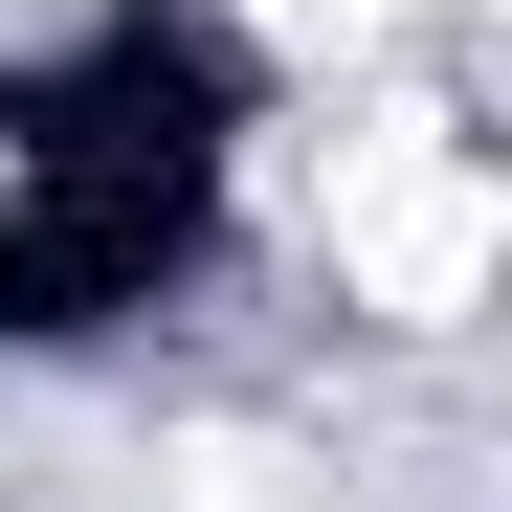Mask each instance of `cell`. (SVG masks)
Here are the masks:
<instances>
[{
	"label": "cell",
	"mask_w": 512,
	"mask_h": 512,
	"mask_svg": "<svg viewBox=\"0 0 512 512\" xmlns=\"http://www.w3.org/2000/svg\"><path fill=\"white\" fill-rule=\"evenodd\" d=\"M512 268V201H490V156L446 112H357L334 134V312H379V334H468Z\"/></svg>",
	"instance_id": "6da1fadb"
},
{
	"label": "cell",
	"mask_w": 512,
	"mask_h": 512,
	"mask_svg": "<svg viewBox=\"0 0 512 512\" xmlns=\"http://www.w3.org/2000/svg\"><path fill=\"white\" fill-rule=\"evenodd\" d=\"M401 0H268V45H379Z\"/></svg>",
	"instance_id": "3957f363"
},
{
	"label": "cell",
	"mask_w": 512,
	"mask_h": 512,
	"mask_svg": "<svg viewBox=\"0 0 512 512\" xmlns=\"http://www.w3.org/2000/svg\"><path fill=\"white\" fill-rule=\"evenodd\" d=\"M156 512H312V468L268 423H201V446H156Z\"/></svg>",
	"instance_id": "7a4b0ae2"
}]
</instances>
